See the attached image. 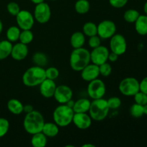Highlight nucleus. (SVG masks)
<instances>
[{"instance_id": "obj_36", "label": "nucleus", "mask_w": 147, "mask_h": 147, "mask_svg": "<svg viewBox=\"0 0 147 147\" xmlns=\"http://www.w3.org/2000/svg\"><path fill=\"white\" fill-rule=\"evenodd\" d=\"M107 103L108 105H109V109L116 110V109H118L121 106V99L119 97L113 96V97H111L108 99Z\"/></svg>"}, {"instance_id": "obj_4", "label": "nucleus", "mask_w": 147, "mask_h": 147, "mask_svg": "<svg viewBox=\"0 0 147 147\" xmlns=\"http://www.w3.org/2000/svg\"><path fill=\"white\" fill-rule=\"evenodd\" d=\"M74 113L72 108L66 104H60L53 111V121L59 127H66L73 122Z\"/></svg>"}, {"instance_id": "obj_5", "label": "nucleus", "mask_w": 147, "mask_h": 147, "mask_svg": "<svg viewBox=\"0 0 147 147\" xmlns=\"http://www.w3.org/2000/svg\"><path fill=\"white\" fill-rule=\"evenodd\" d=\"M110 109L108 105L107 100L103 98L94 99L90 102L88 113L92 120L101 121L108 116Z\"/></svg>"}, {"instance_id": "obj_15", "label": "nucleus", "mask_w": 147, "mask_h": 147, "mask_svg": "<svg viewBox=\"0 0 147 147\" xmlns=\"http://www.w3.org/2000/svg\"><path fill=\"white\" fill-rule=\"evenodd\" d=\"M99 76V66L93 63H89L80 71V76L82 79L87 82H90L98 78Z\"/></svg>"}, {"instance_id": "obj_22", "label": "nucleus", "mask_w": 147, "mask_h": 147, "mask_svg": "<svg viewBox=\"0 0 147 147\" xmlns=\"http://www.w3.org/2000/svg\"><path fill=\"white\" fill-rule=\"evenodd\" d=\"M42 132L47 137L53 138L55 137L59 133V126L55 123L47 122L45 123L43 126Z\"/></svg>"}, {"instance_id": "obj_47", "label": "nucleus", "mask_w": 147, "mask_h": 147, "mask_svg": "<svg viewBox=\"0 0 147 147\" xmlns=\"http://www.w3.org/2000/svg\"><path fill=\"white\" fill-rule=\"evenodd\" d=\"M143 109H144V114L147 115V104L143 106Z\"/></svg>"}, {"instance_id": "obj_43", "label": "nucleus", "mask_w": 147, "mask_h": 147, "mask_svg": "<svg viewBox=\"0 0 147 147\" xmlns=\"http://www.w3.org/2000/svg\"><path fill=\"white\" fill-rule=\"evenodd\" d=\"M74 103H75V101L73 100V99H71V100H70L67 103H66V105H67V106H68L69 107H70L73 109V106H74Z\"/></svg>"}, {"instance_id": "obj_44", "label": "nucleus", "mask_w": 147, "mask_h": 147, "mask_svg": "<svg viewBox=\"0 0 147 147\" xmlns=\"http://www.w3.org/2000/svg\"><path fill=\"white\" fill-rule=\"evenodd\" d=\"M30 1H31L33 4H40V3L43 2V1H45V0H30Z\"/></svg>"}, {"instance_id": "obj_26", "label": "nucleus", "mask_w": 147, "mask_h": 147, "mask_svg": "<svg viewBox=\"0 0 147 147\" xmlns=\"http://www.w3.org/2000/svg\"><path fill=\"white\" fill-rule=\"evenodd\" d=\"M90 4L88 0H78L75 4V9L80 14H85L90 10Z\"/></svg>"}, {"instance_id": "obj_29", "label": "nucleus", "mask_w": 147, "mask_h": 147, "mask_svg": "<svg viewBox=\"0 0 147 147\" xmlns=\"http://www.w3.org/2000/svg\"><path fill=\"white\" fill-rule=\"evenodd\" d=\"M33 39H34V34L31 30H24L20 32L19 40L23 44L28 45L33 41Z\"/></svg>"}, {"instance_id": "obj_1", "label": "nucleus", "mask_w": 147, "mask_h": 147, "mask_svg": "<svg viewBox=\"0 0 147 147\" xmlns=\"http://www.w3.org/2000/svg\"><path fill=\"white\" fill-rule=\"evenodd\" d=\"M45 123L42 114L37 111L33 110L30 113H26L23 121V127L27 133L32 135L41 132Z\"/></svg>"}, {"instance_id": "obj_34", "label": "nucleus", "mask_w": 147, "mask_h": 147, "mask_svg": "<svg viewBox=\"0 0 147 147\" xmlns=\"http://www.w3.org/2000/svg\"><path fill=\"white\" fill-rule=\"evenodd\" d=\"M99 72H100V76H103V77H108L112 73L111 65L107 62L100 65H99Z\"/></svg>"}, {"instance_id": "obj_20", "label": "nucleus", "mask_w": 147, "mask_h": 147, "mask_svg": "<svg viewBox=\"0 0 147 147\" xmlns=\"http://www.w3.org/2000/svg\"><path fill=\"white\" fill-rule=\"evenodd\" d=\"M7 109L14 115H20L23 112L24 105L20 100L16 98H11L7 102Z\"/></svg>"}, {"instance_id": "obj_48", "label": "nucleus", "mask_w": 147, "mask_h": 147, "mask_svg": "<svg viewBox=\"0 0 147 147\" xmlns=\"http://www.w3.org/2000/svg\"><path fill=\"white\" fill-rule=\"evenodd\" d=\"M2 30H3V24H2V22H1V20H0V34H1Z\"/></svg>"}, {"instance_id": "obj_14", "label": "nucleus", "mask_w": 147, "mask_h": 147, "mask_svg": "<svg viewBox=\"0 0 147 147\" xmlns=\"http://www.w3.org/2000/svg\"><path fill=\"white\" fill-rule=\"evenodd\" d=\"M73 123L78 129L86 130L91 126L92 119L87 113H75Z\"/></svg>"}, {"instance_id": "obj_19", "label": "nucleus", "mask_w": 147, "mask_h": 147, "mask_svg": "<svg viewBox=\"0 0 147 147\" xmlns=\"http://www.w3.org/2000/svg\"><path fill=\"white\" fill-rule=\"evenodd\" d=\"M90 100L87 98H80L75 101L73 109L75 113H87L90 106Z\"/></svg>"}, {"instance_id": "obj_32", "label": "nucleus", "mask_w": 147, "mask_h": 147, "mask_svg": "<svg viewBox=\"0 0 147 147\" xmlns=\"http://www.w3.org/2000/svg\"><path fill=\"white\" fill-rule=\"evenodd\" d=\"M60 72L58 69L55 67H50L45 69V76L46 78L50 79V80H55L59 77Z\"/></svg>"}, {"instance_id": "obj_40", "label": "nucleus", "mask_w": 147, "mask_h": 147, "mask_svg": "<svg viewBox=\"0 0 147 147\" xmlns=\"http://www.w3.org/2000/svg\"><path fill=\"white\" fill-rule=\"evenodd\" d=\"M139 90L147 94V76L144 78L139 83Z\"/></svg>"}, {"instance_id": "obj_45", "label": "nucleus", "mask_w": 147, "mask_h": 147, "mask_svg": "<svg viewBox=\"0 0 147 147\" xmlns=\"http://www.w3.org/2000/svg\"><path fill=\"white\" fill-rule=\"evenodd\" d=\"M96 146L93 144H83L82 147H95Z\"/></svg>"}, {"instance_id": "obj_31", "label": "nucleus", "mask_w": 147, "mask_h": 147, "mask_svg": "<svg viewBox=\"0 0 147 147\" xmlns=\"http://www.w3.org/2000/svg\"><path fill=\"white\" fill-rule=\"evenodd\" d=\"M130 114L133 117L136 118V119L142 117V116L144 115V114L143 106L135 103L134 104H133L131 106Z\"/></svg>"}, {"instance_id": "obj_6", "label": "nucleus", "mask_w": 147, "mask_h": 147, "mask_svg": "<svg viewBox=\"0 0 147 147\" xmlns=\"http://www.w3.org/2000/svg\"><path fill=\"white\" fill-rule=\"evenodd\" d=\"M119 89L123 96H134L139 91V82L135 78H126L119 83Z\"/></svg>"}, {"instance_id": "obj_11", "label": "nucleus", "mask_w": 147, "mask_h": 147, "mask_svg": "<svg viewBox=\"0 0 147 147\" xmlns=\"http://www.w3.org/2000/svg\"><path fill=\"white\" fill-rule=\"evenodd\" d=\"M16 21L17 26L20 30H31L34 24V16L30 11L27 10H20V12L16 16Z\"/></svg>"}, {"instance_id": "obj_35", "label": "nucleus", "mask_w": 147, "mask_h": 147, "mask_svg": "<svg viewBox=\"0 0 147 147\" xmlns=\"http://www.w3.org/2000/svg\"><path fill=\"white\" fill-rule=\"evenodd\" d=\"M134 98L136 103L142 105V106H144V105L147 104V94L140 91V90L134 96Z\"/></svg>"}, {"instance_id": "obj_12", "label": "nucleus", "mask_w": 147, "mask_h": 147, "mask_svg": "<svg viewBox=\"0 0 147 147\" xmlns=\"http://www.w3.org/2000/svg\"><path fill=\"white\" fill-rule=\"evenodd\" d=\"M109 49L103 45L93 48L90 52V62L97 65H100L108 61L109 55Z\"/></svg>"}, {"instance_id": "obj_46", "label": "nucleus", "mask_w": 147, "mask_h": 147, "mask_svg": "<svg viewBox=\"0 0 147 147\" xmlns=\"http://www.w3.org/2000/svg\"><path fill=\"white\" fill-rule=\"evenodd\" d=\"M144 11L145 14L147 16V1L144 4Z\"/></svg>"}, {"instance_id": "obj_38", "label": "nucleus", "mask_w": 147, "mask_h": 147, "mask_svg": "<svg viewBox=\"0 0 147 147\" xmlns=\"http://www.w3.org/2000/svg\"><path fill=\"white\" fill-rule=\"evenodd\" d=\"M100 43H101V39L100 38V37H99L98 34L89 37L88 45L89 47H91L92 49L96 48V47L101 45Z\"/></svg>"}, {"instance_id": "obj_24", "label": "nucleus", "mask_w": 147, "mask_h": 147, "mask_svg": "<svg viewBox=\"0 0 147 147\" xmlns=\"http://www.w3.org/2000/svg\"><path fill=\"white\" fill-rule=\"evenodd\" d=\"M47 143V137L42 133L39 132L32 134L31 138V144L34 147H45Z\"/></svg>"}, {"instance_id": "obj_7", "label": "nucleus", "mask_w": 147, "mask_h": 147, "mask_svg": "<svg viewBox=\"0 0 147 147\" xmlns=\"http://www.w3.org/2000/svg\"><path fill=\"white\" fill-rule=\"evenodd\" d=\"M88 95L93 100L103 98L106 92V87L102 80L96 78L89 82L87 88Z\"/></svg>"}, {"instance_id": "obj_27", "label": "nucleus", "mask_w": 147, "mask_h": 147, "mask_svg": "<svg viewBox=\"0 0 147 147\" xmlns=\"http://www.w3.org/2000/svg\"><path fill=\"white\" fill-rule=\"evenodd\" d=\"M83 32L87 37H90L97 34V25L94 22H88L83 27Z\"/></svg>"}, {"instance_id": "obj_13", "label": "nucleus", "mask_w": 147, "mask_h": 147, "mask_svg": "<svg viewBox=\"0 0 147 147\" xmlns=\"http://www.w3.org/2000/svg\"><path fill=\"white\" fill-rule=\"evenodd\" d=\"M73 90L69 86L61 85L56 87L54 96L56 101L60 104H66L73 98Z\"/></svg>"}, {"instance_id": "obj_8", "label": "nucleus", "mask_w": 147, "mask_h": 147, "mask_svg": "<svg viewBox=\"0 0 147 147\" xmlns=\"http://www.w3.org/2000/svg\"><path fill=\"white\" fill-rule=\"evenodd\" d=\"M34 18L40 24H45L51 18V9L48 4L45 1L36 4L34 10Z\"/></svg>"}, {"instance_id": "obj_41", "label": "nucleus", "mask_w": 147, "mask_h": 147, "mask_svg": "<svg viewBox=\"0 0 147 147\" xmlns=\"http://www.w3.org/2000/svg\"><path fill=\"white\" fill-rule=\"evenodd\" d=\"M119 55H118L117 54L111 52V53H109V59H108V60H109V61L111 62V63H115V62L117 61L118 59H119Z\"/></svg>"}, {"instance_id": "obj_42", "label": "nucleus", "mask_w": 147, "mask_h": 147, "mask_svg": "<svg viewBox=\"0 0 147 147\" xmlns=\"http://www.w3.org/2000/svg\"><path fill=\"white\" fill-rule=\"evenodd\" d=\"M34 110L33 109V106L30 104H27L24 106V108H23V112H25L26 113H28L32 112V111Z\"/></svg>"}, {"instance_id": "obj_33", "label": "nucleus", "mask_w": 147, "mask_h": 147, "mask_svg": "<svg viewBox=\"0 0 147 147\" xmlns=\"http://www.w3.org/2000/svg\"><path fill=\"white\" fill-rule=\"evenodd\" d=\"M9 129V122L7 119L0 118V139L4 137Z\"/></svg>"}, {"instance_id": "obj_16", "label": "nucleus", "mask_w": 147, "mask_h": 147, "mask_svg": "<svg viewBox=\"0 0 147 147\" xmlns=\"http://www.w3.org/2000/svg\"><path fill=\"white\" fill-rule=\"evenodd\" d=\"M40 93L42 96L45 98H50L54 96L55 91L57 86H56L55 80L46 78L40 83Z\"/></svg>"}, {"instance_id": "obj_21", "label": "nucleus", "mask_w": 147, "mask_h": 147, "mask_svg": "<svg viewBox=\"0 0 147 147\" xmlns=\"http://www.w3.org/2000/svg\"><path fill=\"white\" fill-rule=\"evenodd\" d=\"M136 32L142 36L147 34V16L141 15L134 22Z\"/></svg>"}, {"instance_id": "obj_49", "label": "nucleus", "mask_w": 147, "mask_h": 147, "mask_svg": "<svg viewBox=\"0 0 147 147\" xmlns=\"http://www.w3.org/2000/svg\"><path fill=\"white\" fill-rule=\"evenodd\" d=\"M50 1H56V0H50Z\"/></svg>"}, {"instance_id": "obj_3", "label": "nucleus", "mask_w": 147, "mask_h": 147, "mask_svg": "<svg viewBox=\"0 0 147 147\" xmlns=\"http://www.w3.org/2000/svg\"><path fill=\"white\" fill-rule=\"evenodd\" d=\"M46 79L45 69L40 66H33L27 69L22 76V83L27 87H36Z\"/></svg>"}, {"instance_id": "obj_9", "label": "nucleus", "mask_w": 147, "mask_h": 147, "mask_svg": "<svg viewBox=\"0 0 147 147\" xmlns=\"http://www.w3.org/2000/svg\"><path fill=\"white\" fill-rule=\"evenodd\" d=\"M97 34L101 40H107L116 34V25L111 20H103L97 25Z\"/></svg>"}, {"instance_id": "obj_23", "label": "nucleus", "mask_w": 147, "mask_h": 147, "mask_svg": "<svg viewBox=\"0 0 147 147\" xmlns=\"http://www.w3.org/2000/svg\"><path fill=\"white\" fill-rule=\"evenodd\" d=\"M13 45L9 40L0 41V60H4L11 55Z\"/></svg>"}, {"instance_id": "obj_10", "label": "nucleus", "mask_w": 147, "mask_h": 147, "mask_svg": "<svg viewBox=\"0 0 147 147\" xmlns=\"http://www.w3.org/2000/svg\"><path fill=\"white\" fill-rule=\"evenodd\" d=\"M110 50L118 55H122L127 50L126 38L121 34H115L110 38Z\"/></svg>"}, {"instance_id": "obj_30", "label": "nucleus", "mask_w": 147, "mask_h": 147, "mask_svg": "<svg viewBox=\"0 0 147 147\" xmlns=\"http://www.w3.org/2000/svg\"><path fill=\"white\" fill-rule=\"evenodd\" d=\"M32 60L36 65L40 67H45L47 63V57L46 55L40 52L34 53L32 57Z\"/></svg>"}, {"instance_id": "obj_37", "label": "nucleus", "mask_w": 147, "mask_h": 147, "mask_svg": "<svg viewBox=\"0 0 147 147\" xmlns=\"http://www.w3.org/2000/svg\"><path fill=\"white\" fill-rule=\"evenodd\" d=\"M7 9L8 12L11 15L16 17L19 12L20 11V7L17 3L14 2V1H11L9 3L7 6Z\"/></svg>"}, {"instance_id": "obj_18", "label": "nucleus", "mask_w": 147, "mask_h": 147, "mask_svg": "<svg viewBox=\"0 0 147 147\" xmlns=\"http://www.w3.org/2000/svg\"><path fill=\"white\" fill-rule=\"evenodd\" d=\"M70 42L73 49L83 47L86 42V35L83 32H76L70 37Z\"/></svg>"}, {"instance_id": "obj_28", "label": "nucleus", "mask_w": 147, "mask_h": 147, "mask_svg": "<svg viewBox=\"0 0 147 147\" xmlns=\"http://www.w3.org/2000/svg\"><path fill=\"white\" fill-rule=\"evenodd\" d=\"M140 16L139 11L134 9L126 10L123 14V19L128 23H134Z\"/></svg>"}, {"instance_id": "obj_17", "label": "nucleus", "mask_w": 147, "mask_h": 147, "mask_svg": "<svg viewBox=\"0 0 147 147\" xmlns=\"http://www.w3.org/2000/svg\"><path fill=\"white\" fill-rule=\"evenodd\" d=\"M29 53V49L27 45L18 42L14 45L11 50V56L14 60L21 61L26 58Z\"/></svg>"}, {"instance_id": "obj_25", "label": "nucleus", "mask_w": 147, "mask_h": 147, "mask_svg": "<svg viewBox=\"0 0 147 147\" xmlns=\"http://www.w3.org/2000/svg\"><path fill=\"white\" fill-rule=\"evenodd\" d=\"M20 32H21V30L18 26H11V27H9L6 32L7 40L11 42H15L18 41Z\"/></svg>"}, {"instance_id": "obj_39", "label": "nucleus", "mask_w": 147, "mask_h": 147, "mask_svg": "<svg viewBox=\"0 0 147 147\" xmlns=\"http://www.w3.org/2000/svg\"><path fill=\"white\" fill-rule=\"evenodd\" d=\"M109 1L111 7L119 9L125 7L129 0H109Z\"/></svg>"}, {"instance_id": "obj_2", "label": "nucleus", "mask_w": 147, "mask_h": 147, "mask_svg": "<svg viewBox=\"0 0 147 147\" xmlns=\"http://www.w3.org/2000/svg\"><path fill=\"white\" fill-rule=\"evenodd\" d=\"M90 63V52L84 47L76 48L70 56V65L74 71L80 72Z\"/></svg>"}]
</instances>
